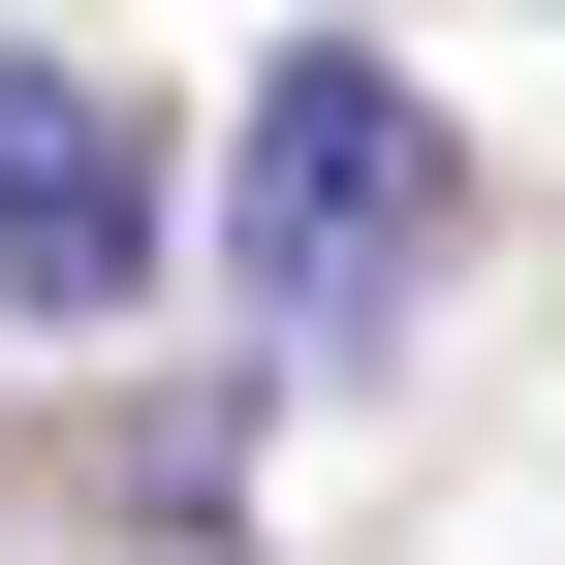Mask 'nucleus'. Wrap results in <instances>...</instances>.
Listing matches in <instances>:
<instances>
[{"label": "nucleus", "mask_w": 565, "mask_h": 565, "mask_svg": "<svg viewBox=\"0 0 565 565\" xmlns=\"http://www.w3.org/2000/svg\"><path fill=\"white\" fill-rule=\"evenodd\" d=\"M408 189H440L408 63H377V32H282V63H252V126H221V282H252L282 345H345V315L408 282Z\"/></svg>", "instance_id": "1"}, {"label": "nucleus", "mask_w": 565, "mask_h": 565, "mask_svg": "<svg viewBox=\"0 0 565 565\" xmlns=\"http://www.w3.org/2000/svg\"><path fill=\"white\" fill-rule=\"evenodd\" d=\"M158 252H189L158 126L95 63H0V315H158Z\"/></svg>", "instance_id": "2"}]
</instances>
